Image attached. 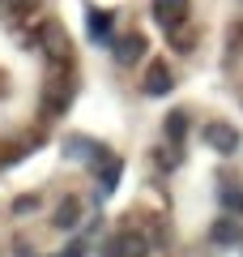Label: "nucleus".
I'll list each match as a JSON object with an SVG mask.
<instances>
[{
	"label": "nucleus",
	"mask_w": 243,
	"mask_h": 257,
	"mask_svg": "<svg viewBox=\"0 0 243 257\" xmlns=\"http://www.w3.org/2000/svg\"><path fill=\"white\" fill-rule=\"evenodd\" d=\"M222 206H230V210L243 214V189H239V184H230V180L222 184Z\"/></svg>",
	"instance_id": "10"
},
{
	"label": "nucleus",
	"mask_w": 243,
	"mask_h": 257,
	"mask_svg": "<svg viewBox=\"0 0 243 257\" xmlns=\"http://www.w3.org/2000/svg\"><path fill=\"white\" fill-rule=\"evenodd\" d=\"M171 69L166 64H150V73H145V94H166L171 90Z\"/></svg>",
	"instance_id": "5"
},
{
	"label": "nucleus",
	"mask_w": 243,
	"mask_h": 257,
	"mask_svg": "<svg viewBox=\"0 0 243 257\" xmlns=\"http://www.w3.org/2000/svg\"><path fill=\"white\" fill-rule=\"evenodd\" d=\"M38 39H43V47H47V56H52V60H64V56H68V35H64L56 22H47V26L38 30Z\"/></svg>",
	"instance_id": "4"
},
{
	"label": "nucleus",
	"mask_w": 243,
	"mask_h": 257,
	"mask_svg": "<svg viewBox=\"0 0 243 257\" xmlns=\"http://www.w3.org/2000/svg\"><path fill=\"white\" fill-rule=\"evenodd\" d=\"M243 231H239V223H218L214 227V240H226V244H230V240H239Z\"/></svg>",
	"instance_id": "11"
},
{
	"label": "nucleus",
	"mask_w": 243,
	"mask_h": 257,
	"mask_svg": "<svg viewBox=\"0 0 243 257\" xmlns=\"http://www.w3.org/2000/svg\"><path fill=\"white\" fill-rule=\"evenodd\" d=\"M145 253H150V240H145L141 231H132V227L116 231V236L102 244V257H145Z\"/></svg>",
	"instance_id": "1"
},
{
	"label": "nucleus",
	"mask_w": 243,
	"mask_h": 257,
	"mask_svg": "<svg viewBox=\"0 0 243 257\" xmlns=\"http://www.w3.org/2000/svg\"><path fill=\"white\" fill-rule=\"evenodd\" d=\"M141 47H145V43H141V35L124 39V43H120V52H116V56H120V64H132L136 56H141Z\"/></svg>",
	"instance_id": "8"
},
{
	"label": "nucleus",
	"mask_w": 243,
	"mask_h": 257,
	"mask_svg": "<svg viewBox=\"0 0 243 257\" xmlns=\"http://www.w3.org/2000/svg\"><path fill=\"white\" fill-rule=\"evenodd\" d=\"M77 214H81V206L68 197V202H64L60 210H56V219H52V223H56V227H77Z\"/></svg>",
	"instance_id": "7"
},
{
	"label": "nucleus",
	"mask_w": 243,
	"mask_h": 257,
	"mask_svg": "<svg viewBox=\"0 0 243 257\" xmlns=\"http://www.w3.org/2000/svg\"><path fill=\"white\" fill-rule=\"evenodd\" d=\"M188 13H192V0H154V18L162 22V30H184L188 26Z\"/></svg>",
	"instance_id": "2"
},
{
	"label": "nucleus",
	"mask_w": 243,
	"mask_h": 257,
	"mask_svg": "<svg viewBox=\"0 0 243 257\" xmlns=\"http://www.w3.org/2000/svg\"><path fill=\"white\" fill-rule=\"evenodd\" d=\"M166 138H171L175 146L188 138V111H171V116H166Z\"/></svg>",
	"instance_id": "6"
},
{
	"label": "nucleus",
	"mask_w": 243,
	"mask_h": 257,
	"mask_svg": "<svg viewBox=\"0 0 243 257\" xmlns=\"http://www.w3.org/2000/svg\"><path fill=\"white\" fill-rule=\"evenodd\" d=\"M200 138H205V146L214 150V155H234V150H239V133H234L230 124H222V120H209V124L200 128Z\"/></svg>",
	"instance_id": "3"
},
{
	"label": "nucleus",
	"mask_w": 243,
	"mask_h": 257,
	"mask_svg": "<svg viewBox=\"0 0 243 257\" xmlns=\"http://www.w3.org/2000/svg\"><path fill=\"white\" fill-rule=\"evenodd\" d=\"M90 35H94V39H107V35H111V13H102V9L90 13Z\"/></svg>",
	"instance_id": "9"
},
{
	"label": "nucleus",
	"mask_w": 243,
	"mask_h": 257,
	"mask_svg": "<svg viewBox=\"0 0 243 257\" xmlns=\"http://www.w3.org/2000/svg\"><path fill=\"white\" fill-rule=\"evenodd\" d=\"M34 0H0V13H22V9H30Z\"/></svg>",
	"instance_id": "12"
}]
</instances>
